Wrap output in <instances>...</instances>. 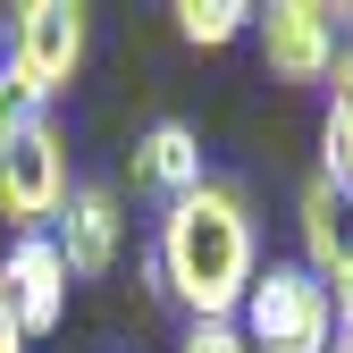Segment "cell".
<instances>
[{
    "label": "cell",
    "instance_id": "6da1fadb",
    "mask_svg": "<svg viewBox=\"0 0 353 353\" xmlns=\"http://www.w3.org/2000/svg\"><path fill=\"white\" fill-rule=\"evenodd\" d=\"M252 278H261V244H252L244 194L219 185V176H202L194 194H176L168 219H160V286L194 320H236Z\"/></svg>",
    "mask_w": 353,
    "mask_h": 353
},
{
    "label": "cell",
    "instance_id": "7a4b0ae2",
    "mask_svg": "<svg viewBox=\"0 0 353 353\" xmlns=\"http://www.w3.org/2000/svg\"><path fill=\"white\" fill-rule=\"evenodd\" d=\"M244 345L252 353H328L336 345V286L303 261H270L244 294Z\"/></svg>",
    "mask_w": 353,
    "mask_h": 353
},
{
    "label": "cell",
    "instance_id": "3957f363",
    "mask_svg": "<svg viewBox=\"0 0 353 353\" xmlns=\"http://www.w3.org/2000/svg\"><path fill=\"white\" fill-rule=\"evenodd\" d=\"M76 68H84V9L76 0H26L9 17V84L42 110L76 84Z\"/></svg>",
    "mask_w": 353,
    "mask_h": 353
},
{
    "label": "cell",
    "instance_id": "277c9868",
    "mask_svg": "<svg viewBox=\"0 0 353 353\" xmlns=\"http://www.w3.org/2000/svg\"><path fill=\"white\" fill-rule=\"evenodd\" d=\"M0 210L17 219V236H34L42 219L68 210V143H59V126L42 110L17 126V143L0 152Z\"/></svg>",
    "mask_w": 353,
    "mask_h": 353
},
{
    "label": "cell",
    "instance_id": "5b68a950",
    "mask_svg": "<svg viewBox=\"0 0 353 353\" xmlns=\"http://www.w3.org/2000/svg\"><path fill=\"white\" fill-rule=\"evenodd\" d=\"M0 294H9L26 336H51L68 320V252H59V236H42V228L17 236L9 261H0Z\"/></svg>",
    "mask_w": 353,
    "mask_h": 353
},
{
    "label": "cell",
    "instance_id": "8992f818",
    "mask_svg": "<svg viewBox=\"0 0 353 353\" xmlns=\"http://www.w3.org/2000/svg\"><path fill=\"white\" fill-rule=\"evenodd\" d=\"M252 26H261V51L286 84H320L336 68V9H320V0H278Z\"/></svg>",
    "mask_w": 353,
    "mask_h": 353
},
{
    "label": "cell",
    "instance_id": "52a82bcc",
    "mask_svg": "<svg viewBox=\"0 0 353 353\" xmlns=\"http://www.w3.org/2000/svg\"><path fill=\"white\" fill-rule=\"evenodd\" d=\"M118 244H126L118 194H110V185H68V210H59L68 278H110V270H118Z\"/></svg>",
    "mask_w": 353,
    "mask_h": 353
},
{
    "label": "cell",
    "instance_id": "ba28073f",
    "mask_svg": "<svg viewBox=\"0 0 353 353\" xmlns=\"http://www.w3.org/2000/svg\"><path fill=\"white\" fill-rule=\"evenodd\" d=\"M303 270H320L328 286L353 270V202L328 185V176L303 185Z\"/></svg>",
    "mask_w": 353,
    "mask_h": 353
},
{
    "label": "cell",
    "instance_id": "9c48e42d",
    "mask_svg": "<svg viewBox=\"0 0 353 353\" xmlns=\"http://www.w3.org/2000/svg\"><path fill=\"white\" fill-rule=\"evenodd\" d=\"M135 176H143V185H160L168 202H176V194H194V185H202V135H194L185 118H160L152 135H143Z\"/></svg>",
    "mask_w": 353,
    "mask_h": 353
},
{
    "label": "cell",
    "instance_id": "30bf717a",
    "mask_svg": "<svg viewBox=\"0 0 353 353\" xmlns=\"http://www.w3.org/2000/svg\"><path fill=\"white\" fill-rule=\"evenodd\" d=\"M320 176L353 202V59H336V101L320 118Z\"/></svg>",
    "mask_w": 353,
    "mask_h": 353
},
{
    "label": "cell",
    "instance_id": "8fae6325",
    "mask_svg": "<svg viewBox=\"0 0 353 353\" xmlns=\"http://www.w3.org/2000/svg\"><path fill=\"white\" fill-rule=\"evenodd\" d=\"M261 9H244V0H176V34L185 42H236Z\"/></svg>",
    "mask_w": 353,
    "mask_h": 353
},
{
    "label": "cell",
    "instance_id": "7c38bea8",
    "mask_svg": "<svg viewBox=\"0 0 353 353\" xmlns=\"http://www.w3.org/2000/svg\"><path fill=\"white\" fill-rule=\"evenodd\" d=\"M176 353H252V345H244V328H236V320H194Z\"/></svg>",
    "mask_w": 353,
    "mask_h": 353
},
{
    "label": "cell",
    "instance_id": "4fadbf2b",
    "mask_svg": "<svg viewBox=\"0 0 353 353\" xmlns=\"http://www.w3.org/2000/svg\"><path fill=\"white\" fill-rule=\"evenodd\" d=\"M26 118H34V101L17 93V84H9V68H0V152L17 143V126H26Z\"/></svg>",
    "mask_w": 353,
    "mask_h": 353
},
{
    "label": "cell",
    "instance_id": "5bb4252c",
    "mask_svg": "<svg viewBox=\"0 0 353 353\" xmlns=\"http://www.w3.org/2000/svg\"><path fill=\"white\" fill-rule=\"evenodd\" d=\"M26 345H34V336L17 328V312H9V294H0V353H26Z\"/></svg>",
    "mask_w": 353,
    "mask_h": 353
},
{
    "label": "cell",
    "instance_id": "9a60e30c",
    "mask_svg": "<svg viewBox=\"0 0 353 353\" xmlns=\"http://www.w3.org/2000/svg\"><path fill=\"white\" fill-rule=\"evenodd\" d=\"M336 328H345V353H353V270L336 278Z\"/></svg>",
    "mask_w": 353,
    "mask_h": 353
}]
</instances>
